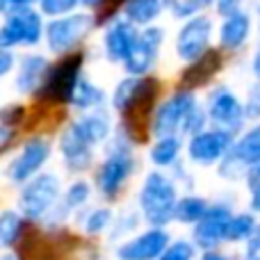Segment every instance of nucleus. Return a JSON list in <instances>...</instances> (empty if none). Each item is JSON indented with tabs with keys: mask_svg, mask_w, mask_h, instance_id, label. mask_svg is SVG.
I'll list each match as a JSON object with an SVG mask.
<instances>
[{
	"mask_svg": "<svg viewBox=\"0 0 260 260\" xmlns=\"http://www.w3.org/2000/svg\"><path fill=\"white\" fill-rule=\"evenodd\" d=\"M165 9L162 0H126L123 3V16L133 25H151Z\"/></svg>",
	"mask_w": 260,
	"mask_h": 260,
	"instance_id": "412c9836",
	"label": "nucleus"
},
{
	"mask_svg": "<svg viewBox=\"0 0 260 260\" xmlns=\"http://www.w3.org/2000/svg\"><path fill=\"white\" fill-rule=\"evenodd\" d=\"M240 5H242V0H215V7L221 16H229V14L238 12Z\"/></svg>",
	"mask_w": 260,
	"mask_h": 260,
	"instance_id": "4c0bfd02",
	"label": "nucleus"
},
{
	"mask_svg": "<svg viewBox=\"0 0 260 260\" xmlns=\"http://www.w3.org/2000/svg\"><path fill=\"white\" fill-rule=\"evenodd\" d=\"M174 18H192L215 5V0H162Z\"/></svg>",
	"mask_w": 260,
	"mask_h": 260,
	"instance_id": "cd10ccee",
	"label": "nucleus"
},
{
	"mask_svg": "<svg viewBox=\"0 0 260 260\" xmlns=\"http://www.w3.org/2000/svg\"><path fill=\"white\" fill-rule=\"evenodd\" d=\"M23 119V108L16 103H9L5 105V108H0V126L9 128L14 126V123H18Z\"/></svg>",
	"mask_w": 260,
	"mask_h": 260,
	"instance_id": "c9c22d12",
	"label": "nucleus"
},
{
	"mask_svg": "<svg viewBox=\"0 0 260 260\" xmlns=\"http://www.w3.org/2000/svg\"><path fill=\"white\" fill-rule=\"evenodd\" d=\"M206 114L208 121L212 123V128L226 130V133L235 135L247 121L244 114V105L240 103V99L229 89V87L219 85L210 91L208 96V105H206Z\"/></svg>",
	"mask_w": 260,
	"mask_h": 260,
	"instance_id": "39448f33",
	"label": "nucleus"
},
{
	"mask_svg": "<svg viewBox=\"0 0 260 260\" xmlns=\"http://www.w3.org/2000/svg\"><path fill=\"white\" fill-rule=\"evenodd\" d=\"M23 235V217L16 210L0 212V247L12 249Z\"/></svg>",
	"mask_w": 260,
	"mask_h": 260,
	"instance_id": "bb28decb",
	"label": "nucleus"
},
{
	"mask_svg": "<svg viewBox=\"0 0 260 260\" xmlns=\"http://www.w3.org/2000/svg\"><path fill=\"white\" fill-rule=\"evenodd\" d=\"M244 260H260V226L256 229V233L247 240V247H244Z\"/></svg>",
	"mask_w": 260,
	"mask_h": 260,
	"instance_id": "e433bc0d",
	"label": "nucleus"
},
{
	"mask_svg": "<svg viewBox=\"0 0 260 260\" xmlns=\"http://www.w3.org/2000/svg\"><path fill=\"white\" fill-rule=\"evenodd\" d=\"M208 206H210V203H208L206 199L197 197V194H187V197L176 201L174 219L180 221V224H197V221L208 212Z\"/></svg>",
	"mask_w": 260,
	"mask_h": 260,
	"instance_id": "393cba45",
	"label": "nucleus"
},
{
	"mask_svg": "<svg viewBox=\"0 0 260 260\" xmlns=\"http://www.w3.org/2000/svg\"><path fill=\"white\" fill-rule=\"evenodd\" d=\"M89 197H91L89 183H85V180H76V183L67 189V194H64V210H73V208L85 206V203L89 201Z\"/></svg>",
	"mask_w": 260,
	"mask_h": 260,
	"instance_id": "c85d7f7f",
	"label": "nucleus"
},
{
	"mask_svg": "<svg viewBox=\"0 0 260 260\" xmlns=\"http://www.w3.org/2000/svg\"><path fill=\"white\" fill-rule=\"evenodd\" d=\"M9 139H12V130L5 128V126H0V151H3V148L9 144Z\"/></svg>",
	"mask_w": 260,
	"mask_h": 260,
	"instance_id": "a19ab883",
	"label": "nucleus"
},
{
	"mask_svg": "<svg viewBox=\"0 0 260 260\" xmlns=\"http://www.w3.org/2000/svg\"><path fill=\"white\" fill-rule=\"evenodd\" d=\"M103 101H105L103 89H99L94 82L85 80V78L80 76L78 82H76V87H73V91H71L69 103L76 105V108H80V110H96V108L103 105Z\"/></svg>",
	"mask_w": 260,
	"mask_h": 260,
	"instance_id": "5701e85b",
	"label": "nucleus"
},
{
	"mask_svg": "<svg viewBox=\"0 0 260 260\" xmlns=\"http://www.w3.org/2000/svg\"><path fill=\"white\" fill-rule=\"evenodd\" d=\"M48 157H50V144L41 137H32L30 142H25L21 153L9 162L5 174H7V178L12 180V183L21 185V183H25V180H30L32 176L48 162Z\"/></svg>",
	"mask_w": 260,
	"mask_h": 260,
	"instance_id": "ddd939ff",
	"label": "nucleus"
},
{
	"mask_svg": "<svg viewBox=\"0 0 260 260\" xmlns=\"http://www.w3.org/2000/svg\"><path fill=\"white\" fill-rule=\"evenodd\" d=\"M247 187H249V206L253 212H260V162L247 167Z\"/></svg>",
	"mask_w": 260,
	"mask_h": 260,
	"instance_id": "2f4dec72",
	"label": "nucleus"
},
{
	"mask_svg": "<svg viewBox=\"0 0 260 260\" xmlns=\"http://www.w3.org/2000/svg\"><path fill=\"white\" fill-rule=\"evenodd\" d=\"M94 27V18L89 14H64L46 25V41L53 53L73 50Z\"/></svg>",
	"mask_w": 260,
	"mask_h": 260,
	"instance_id": "20e7f679",
	"label": "nucleus"
},
{
	"mask_svg": "<svg viewBox=\"0 0 260 260\" xmlns=\"http://www.w3.org/2000/svg\"><path fill=\"white\" fill-rule=\"evenodd\" d=\"M212 37V21L203 14H197L192 18H185V25L176 35V55L185 64L199 59L203 53L210 50Z\"/></svg>",
	"mask_w": 260,
	"mask_h": 260,
	"instance_id": "9d476101",
	"label": "nucleus"
},
{
	"mask_svg": "<svg viewBox=\"0 0 260 260\" xmlns=\"http://www.w3.org/2000/svg\"><path fill=\"white\" fill-rule=\"evenodd\" d=\"M76 123H78V128L82 130V135H85L94 146L96 144H101L103 139H108L110 130H112V123H110L108 112H103V110H96V112L87 114V117H82L80 121H76Z\"/></svg>",
	"mask_w": 260,
	"mask_h": 260,
	"instance_id": "b1692460",
	"label": "nucleus"
},
{
	"mask_svg": "<svg viewBox=\"0 0 260 260\" xmlns=\"http://www.w3.org/2000/svg\"><path fill=\"white\" fill-rule=\"evenodd\" d=\"M85 7H89V9H96V7H101V5L105 3V0H80Z\"/></svg>",
	"mask_w": 260,
	"mask_h": 260,
	"instance_id": "c03bdc74",
	"label": "nucleus"
},
{
	"mask_svg": "<svg viewBox=\"0 0 260 260\" xmlns=\"http://www.w3.org/2000/svg\"><path fill=\"white\" fill-rule=\"evenodd\" d=\"M135 39H137V30L130 21H114L112 25L105 30L103 37V48L110 62H123L128 57L130 48H133Z\"/></svg>",
	"mask_w": 260,
	"mask_h": 260,
	"instance_id": "dca6fc26",
	"label": "nucleus"
},
{
	"mask_svg": "<svg viewBox=\"0 0 260 260\" xmlns=\"http://www.w3.org/2000/svg\"><path fill=\"white\" fill-rule=\"evenodd\" d=\"M37 0H7V7L12 9V12H16V9H27L32 7Z\"/></svg>",
	"mask_w": 260,
	"mask_h": 260,
	"instance_id": "ea45409f",
	"label": "nucleus"
},
{
	"mask_svg": "<svg viewBox=\"0 0 260 260\" xmlns=\"http://www.w3.org/2000/svg\"><path fill=\"white\" fill-rule=\"evenodd\" d=\"M82 71V55H69L59 64L48 67L41 87L37 89V94L46 101H59V103H69L71 91L76 87L78 78Z\"/></svg>",
	"mask_w": 260,
	"mask_h": 260,
	"instance_id": "423d86ee",
	"label": "nucleus"
},
{
	"mask_svg": "<svg viewBox=\"0 0 260 260\" xmlns=\"http://www.w3.org/2000/svg\"><path fill=\"white\" fill-rule=\"evenodd\" d=\"M39 5L41 12L48 16H64V14H71L80 5V0H39Z\"/></svg>",
	"mask_w": 260,
	"mask_h": 260,
	"instance_id": "72a5a7b5",
	"label": "nucleus"
},
{
	"mask_svg": "<svg viewBox=\"0 0 260 260\" xmlns=\"http://www.w3.org/2000/svg\"><path fill=\"white\" fill-rule=\"evenodd\" d=\"M226 155L238 162L240 167H244V169L260 162V123L249 128L238 142H233V146H231V151Z\"/></svg>",
	"mask_w": 260,
	"mask_h": 260,
	"instance_id": "6ab92c4d",
	"label": "nucleus"
},
{
	"mask_svg": "<svg viewBox=\"0 0 260 260\" xmlns=\"http://www.w3.org/2000/svg\"><path fill=\"white\" fill-rule=\"evenodd\" d=\"M176 201H178V192H176V180L171 176L162 171H151L144 178V185L139 189V210L151 226L165 229L174 219Z\"/></svg>",
	"mask_w": 260,
	"mask_h": 260,
	"instance_id": "f257e3e1",
	"label": "nucleus"
},
{
	"mask_svg": "<svg viewBox=\"0 0 260 260\" xmlns=\"http://www.w3.org/2000/svg\"><path fill=\"white\" fill-rule=\"evenodd\" d=\"M12 67H14V55L7 48H0V78L12 71Z\"/></svg>",
	"mask_w": 260,
	"mask_h": 260,
	"instance_id": "58836bf2",
	"label": "nucleus"
},
{
	"mask_svg": "<svg viewBox=\"0 0 260 260\" xmlns=\"http://www.w3.org/2000/svg\"><path fill=\"white\" fill-rule=\"evenodd\" d=\"M194 256H197V244L187 242V240H178V242L169 244L157 260H194Z\"/></svg>",
	"mask_w": 260,
	"mask_h": 260,
	"instance_id": "7c9ffc66",
	"label": "nucleus"
},
{
	"mask_svg": "<svg viewBox=\"0 0 260 260\" xmlns=\"http://www.w3.org/2000/svg\"><path fill=\"white\" fill-rule=\"evenodd\" d=\"M219 67H221L219 53H215V50H208V53H203L199 59L189 62L187 71L183 73L185 87H187V89H192V87L206 85V82L210 80V78L215 76L217 71H219Z\"/></svg>",
	"mask_w": 260,
	"mask_h": 260,
	"instance_id": "aec40b11",
	"label": "nucleus"
},
{
	"mask_svg": "<svg viewBox=\"0 0 260 260\" xmlns=\"http://www.w3.org/2000/svg\"><path fill=\"white\" fill-rule=\"evenodd\" d=\"M130 144L133 142L121 128L119 137H114L112 146H110L108 157L96 171V187L103 197H117L121 192V187L126 185V180L130 178V174L135 171V157L133 151H130Z\"/></svg>",
	"mask_w": 260,
	"mask_h": 260,
	"instance_id": "f03ea898",
	"label": "nucleus"
},
{
	"mask_svg": "<svg viewBox=\"0 0 260 260\" xmlns=\"http://www.w3.org/2000/svg\"><path fill=\"white\" fill-rule=\"evenodd\" d=\"M258 18H260V7H258ZM258 27H260V25H258Z\"/></svg>",
	"mask_w": 260,
	"mask_h": 260,
	"instance_id": "49530a36",
	"label": "nucleus"
},
{
	"mask_svg": "<svg viewBox=\"0 0 260 260\" xmlns=\"http://www.w3.org/2000/svg\"><path fill=\"white\" fill-rule=\"evenodd\" d=\"M7 9V0H0V12H5Z\"/></svg>",
	"mask_w": 260,
	"mask_h": 260,
	"instance_id": "a18cd8bd",
	"label": "nucleus"
},
{
	"mask_svg": "<svg viewBox=\"0 0 260 260\" xmlns=\"http://www.w3.org/2000/svg\"><path fill=\"white\" fill-rule=\"evenodd\" d=\"M244 114L247 119H260V80L249 89V96L244 101Z\"/></svg>",
	"mask_w": 260,
	"mask_h": 260,
	"instance_id": "f704fd0d",
	"label": "nucleus"
},
{
	"mask_svg": "<svg viewBox=\"0 0 260 260\" xmlns=\"http://www.w3.org/2000/svg\"><path fill=\"white\" fill-rule=\"evenodd\" d=\"M253 73H256V78L260 80V48L256 50V55H253Z\"/></svg>",
	"mask_w": 260,
	"mask_h": 260,
	"instance_id": "37998d69",
	"label": "nucleus"
},
{
	"mask_svg": "<svg viewBox=\"0 0 260 260\" xmlns=\"http://www.w3.org/2000/svg\"><path fill=\"white\" fill-rule=\"evenodd\" d=\"M258 229V221L253 212H238L231 215L229 224H226V242H244L249 240Z\"/></svg>",
	"mask_w": 260,
	"mask_h": 260,
	"instance_id": "a878e982",
	"label": "nucleus"
},
{
	"mask_svg": "<svg viewBox=\"0 0 260 260\" xmlns=\"http://www.w3.org/2000/svg\"><path fill=\"white\" fill-rule=\"evenodd\" d=\"M201 260H231V258H226L224 253H219V251H215V249H210V251H203Z\"/></svg>",
	"mask_w": 260,
	"mask_h": 260,
	"instance_id": "79ce46f5",
	"label": "nucleus"
},
{
	"mask_svg": "<svg viewBox=\"0 0 260 260\" xmlns=\"http://www.w3.org/2000/svg\"><path fill=\"white\" fill-rule=\"evenodd\" d=\"M251 35V16L242 9L224 16V23L219 27V46L224 50H238L244 46V41Z\"/></svg>",
	"mask_w": 260,
	"mask_h": 260,
	"instance_id": "f3484780",
	"label": "nucleus"
},
{
	"mask_svg": "<svg viewBox=\"0 0 260 260\" xmlns=\"http://www.w3.org/2000/svg\"><path fill=\"white\" fill-rule=\"evenodd\" d=\"M194 105H197V99H194L192 89H180L176 94H171L169 99L157 105L155 114L151 119V133L155 137L178 135L185 117L192 112Z\"/></svg>",
	"mask_w": 260,
	"mask_h": 260,
	"instance_id": "0eeeda50",
	"label": "nucleus"
},
{
	"mask_svg": "<svg viewBox=\"0 0 260 260\" xmlns=\"http://www.w3.org/2000/svg\"><path fill=\"white\" fill-rule=\"evenodd\" d=\"M46 73H48V59L41 55H27L18 64L16 73V89L21 94H32L41 87Z\"/></svg>",
	"mask_w": 260,
	"mask_h": 260,
	"instance_id": "a211bd4d",
	"label": "nucleus"
},
{
	"mask_svg": "<svg viewBox=\"0 0 260 260\" xmlns=\"http://www.w3.org/2000/svg\"><path fill=\"white\" fill-rule=\"evenodd\" d=\"M231 215H233L231 206H226V203L208 206V212L194 224L192 242L197 244V249L210 251V249L219 247L221 242H226V224H229Z\"/></svg>",
	"mask_w": 260,
	"mask_h": 260,
	"instance_id": "f8f14e48",
	"label": "nucleus"
},
{
	"mask_svg": "<svg viewBox=\"0 0 260 260\" xmlns=\"http://www.w3.org/2000/svg\"><path fill=\"white\" fill-rule=\"evenodd\" d=\"M206 123H208V114H206V110L199 108V105H194L192 112H189L187 117H185L183 126H180V133H185V135H194V133H199V130L206 128Z\"/></svg>",
	"mask_w": 260,
	"mask_h": 260,
	"instance_id": "473e14b6",
	"label": "nucleus"
},
{
	"mask_svg": "<svg viewBox=\"0 0 260 260\" xmlns=\"http://www.w3.org/2000/svg\"><path fill=\"white\" fill-rule=\"evenodd\" d=\"M231 146H233V135L231 133L219 128H203L199 133L189 135L187 157L201 167H212L224 160Z\"/></svg>",
	"mask_w": 260,
	"mask_h": 260,
	"instance_id": "6e6552de",
	"label": "nucleus"
},
{
	"mask_svg": "<svg viewBox=\"0 0 260 260\" xmlns=\"http://www.w3.org/2000/svg\"><path fill=\"white\" fill-rule=\"evenodd\" d=\"M44 35V23L37 12L27 9H16L7 16V21L0 27V48H14V46H35L39 44Z\"/></svg>",
	"mask_w": 260,
	"mask_h": 260,
	"instance_id": "1a4fd4ad",
	"label": "nucleus"
},
{
	"mask_svg": "<svg viewBox=\"0 0 260 260\" xmlns=\"http://www.w3.org/2000/svg\"><path fill=\"white\" fill-rule=\"evenodd\" d=\"M110 224H112V210H110V208H96V210H91L89 215H87L85 231L89 235H99V233H103L105 229H110Z\"/></svg>",
	"mask_w": 260,
	"mask_h": 260,
	"instance_id": "c756f323",
	"label": "nucleus"
},
{
	"mask_svg": "<svg viewBox=\"0 0 260 260\" xmlns=\"http://www.w3.org/2000/svg\"><path fill=\"white\" fill-rule=\"evenodd\" d=\"M59 201V178L55 174H39L25 180L18 206L27 219H44Z\"/></svg>",
	"mask_w": 260,
	"mask_h": 260,
	"instance_id": "7ed1b4c3",
	"label": "nucleus"
},
{
	"mask_svg": "<svg viewBox=\"0 0 260 260\" xmlns=\"http://www.w3.org/2000/svg\"><path fill=\"white\" fill-rule=\"evenodd\" d=\"M162 41H165V30L155 25H146L142 32H137L133 48L128 57L123 59V67L130 76H146L153 69L157 55H160Z\"/></svg>",
	"mask_w": 260,
	"mask_h": 260,
	"instance_id": "9b49d317",
	"label": "nucleus"
},
{
	"mask_svg": "<svg viewBox=\"0 0 260 260\" xmlns=\"http://www.w3.org/2000/svg\"><path fill=\"white\" fill-rule=\"evenodd\" d=\"M59 151L64 155V162L71 171H87L94 162V144L82 135L78 123H71L64 130L62 139H59Z\"/></svg>",
	"mask_w": 260,
	"mask_h": 260,
	"instance_id": "2eb2a0df",
	"label": "nucleus"
},
{
	"mask_svg": "<svg viewBox=\"0 0 260 260\" xmlns=\"http://www.w3.org/2000/svg\"><path fill=\"white\" fill-rule=\"evenodd\" d=\"M180 139L178 135H167V137H157V142L151 146V162L155 167H176L180 157Z\"/></svg>",
	"mask_w": 260,
	"mask_h": 260,
	"instance_id": "4be33fe9",
	"label": "nucleus"
},
{
	"mask_svg": "<svg viewBox=\"0 0 260 260\" xmlns=\"http://www.w3.org/2000/svg\"><path fill=\"white\" fill-rule=\"evenodd\" d=\"M169 247V233L162 226H151L137 238L123 242L117 249L119 260H157L160 253Z\"/></svg>",
	"mask_w": 260,
	"mask_h": 260,
	"instance_id": "4468645a",
	"label": "nucleus"
}]
</instances>
